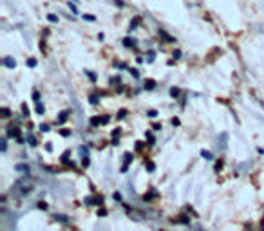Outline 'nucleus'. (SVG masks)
Segmentation results:
<instances>
[{"label":"nucleus","mask_w":264,"mask_h":231,"mask_svg":"<svg viewBox=\"0 0 264 231\" xmlns=\"http://www.w3.org/2000/svg\"><path fill=\"white\" fill-rule=\"evenodd\" d=\"M4 65L9 67V69H15V65H17V62H15V60H13L11 56H6V58H4Z\"/></svg>","instance_id":"nucleus-3"},{"label":"nucleus","mask_w":264,"mask_h":231,"mask_svg":"<svg viewBox=\"0 0 264 231\" xmlns=\"http://www.w3.org/2000/svg\"><path fill=\"white\" fill-rule=\"evenodd\" d=\"M224 141H226V136L222 134V136H221V148H224V147H226V145H224Z\"/></svg>","instance_id":"nucleus-15"},{"label":"nucleus","mask_w":264,"mask_h":231,"mask_svg":"<svg viewBox=\"0 0 264 231\" xmlns=\"http://www.w3.org/2000/svg\"><path fill=\"white\" fill-rule=\"evenodd\" d=\"M33 191V184H31L29 179H20L15 183V193L17 195H27Z\"/></svg>","instance_id":"nucleus-1"},{"label":"nucleus","mask_w":264,"mask_h":231,"mask_svg":"<svg viewBox=\"0 0 264 231\" xmlns=\"http://www.w3.org/2000/svg\"><path fill=\"white\" fill-rule=\"evenodd\" d=\"M67 118H69V112L67 110H64V112H60V118H58V123H66L67 121Z\"/></svg>","instance_id":"nucleus-5"},{"label":"nucleus","mask_w":264,"mask_h":231,"mask_svg":"<svg viewBox=\"0 0 264 231\" xmlns=\"http://www.w3.org/2000/svg\"><path fill=\"white\" fill-rule=\"evenodd\" d=\"M89 163H90L89 157H84V166H89Z\"/></svg>","instance_id":"nucleus-21"},{"label":"nucleus","mask_w":264,"mask_h":231,"mask_svg":"<svg viewBox=\"0 0 264 231\" xmlns=\"http://www.w3.org/2000/svg\"><path fill=\"white\" fill-rule=\"evenodd\" d=\"M0 114H2V118H9V110H7V108H2Z\"/></svg>","instance_id":"nucleus-12"},{"label":"nucleus","mask_w":264,"mask_h":231,"mask_svg":"<svg viewBox=\"0 0 264 231\" xmlns=\"http://www.w3.org/2000/svg\"><path fill=\"white\" fill-rule=\"evenodd\" d=\"M123 159H125V166L121 168V172H127V165L132 161V154H125V157H123Z\"/></svg>","instance_id":"nucleus-6"},{"label":"nucleus","mask_w":264,"mask_h":231,"mask_svg":"<svg viewBox=\"0 0 264 231\" xmlns=\"http://www.w3.org/2000/svg\"><path fill=\"white\" fill-rule=\"evenodd\" d=\"M7 130H9V132H7V136H9V137H18V136H20L18 128H17V126H13V125L9 126V128H7Z\"/></svg>","instance_id":"nucleus-4"},{"label":"nucleus","mask_w":264,"mask_h":231,"mask_svg":"<svg viewBox=\"0 0 264 231\" xmlns=\"http://www.w3.org/2000/svg\"><path fill=\"white\" fill-rule=\"evenodd\" d=\"M147 170L152 172V170H154V163H147Z\"/></svg>","instance_id":"nucleus-17"},{"label":"nucleus","mask_w":264,"mask_h":231,"mask_svg":"<svg viewBox=\"0 0 264 231\" xmlns=\"http://www.w3.org/2000/svg\"><path fill=\"white\" fill-rule=\"evenodd\" d=\"M201 155H203L204 159H212V154L208 152V150H203V152H201Z\"/></svg>","instance_id":"nucleus-9"},{"label":"nucleus","mask_w":264,"mask_h":231,"mask_svg":"<svg viewBox=\"0 0 264 231\" xmlns=\"http://www.w3.org/2000/svg\"><path fill=\"white\" fill-rule=\"evenodd\" d=\"M49 20H51V22H56V20H58V18H56V17H54V15H49Z\"/></svg>","instance_id":"nucleus-19"},{"label":"nucleus","mask_w":264,"mask_h":231,"mask_svg":"<svg viewBox=\"0 0 264 231\" xmlns=\"http://www.w3.org/2000/svg\"><path fill=\"white\" fill-rule=\"evenodd\" d=\"M123 43H125L127 47H131V45H134V40H129V38H127V40L123 42Z\"/></svg>","instance_id":"nucleus-13"},{"label":"nucleus","mask_w":264,"mask_h":231,"mask_svg":"<svg viewBox=\"0 0 264 231\" xmlns=\"http://www.w3.org/2000/svg\"><path fill=\"white\" fill-rule=\"evenodd\" d=\"M170 94H172V96H177V94H179V90H177V89H172V90H170Z\"/></svg>","instance_id":"nucleus-20"},{"label":"nucleus","mask_w":264,"mask_h":231,"mask_svg":"<svg viewBox=\"0 0 264 231\" xmlns=\"http://www.w3.org/2000/svg\"><path fill=\"white\" fill-rule=\"evenodd\" d=\"M17 172H25V173H29V166H27V165H17Z\"/></svg>","instance_id":"nucleus-7"},{"label":"nucleus","mask_w":264,"mask_h":231,"mask_svg":"<svg viewBox=\"0 0 264 231\" xmlns=\"http://www.w3.org/2000/svg\"><path fill=\"white\" fill-rule=\"evenodd\" d=\"M27 65H29V67H35L36 62H35V60H27Z\"/></svg>","instance_id":"nucleus-18"},{"label":"nucleus","mask_w":264,"mask_h":231,"mask_svg":"<svg viewBox=\"0 0 264 231\" xmlns=\"http://www.w3.org/2000/svg\"><path fill=\"white\" fill-rule=\"evenodd\" d=\"M6 148H7L6 139H2V141H0V150H2V152H6Z\"/></svg>","instance_id":"nucleus-11"},{"label":"nucleus","mask_w":264,"mask_h":231,"mask_svg":"<svg viewBox=\"0 0 264 231\" xmlns=\"http://www.w3.org/2000/svg\"><path fill=\"white\" fill-rule=\"evenodd\" d=\"M105 123H109V116H105V118H92L90 119V125H105Z\"/></svg>","instance_id":"nucleus-2"},{"label":"nucleus","mask_w":264,"mask_h":231,"mask_svg":"<svg viewBox=\"0 0 264 231\" xmlns=\"http://www.w3.org/2000/svg\"><path fill=\"white\" fill-rule=\"evenodd\" d=\"M36 112L44 114V105H42V103H36Z\"/></svg>","instance_id":"nucleus-10"},{"label":"nucleus","mask_w":264,"mask_h":231,"mask_svg":"<svg viewBox=\"0 0 264 231\" xmlns=\"http://www.w3.org/2000/svg\"><path fill=\"white\" fill-rule=\"evenodd\" d=\"M40 130H44V132H49V125H40Z\"/></svg>","instance_id":"nucleus-14"},{"label":"nucleus","mask_w":264,"mask_h":231,"mask_svg":"<svg viewBox=\"0 0 264 231\" xmlns=\"http://www.w3.org/2000/svg\"><path fill=\"white\" fill-rule=\"evenodd\" d=\"M154 87H156V82H152V80H147V82H145V89L152 90Z\"/></svg>","instance_id":"nucleus-8"},{"label":"nucleus","mask_w":264,"mask_h":231,"mask_svg":"<svg viewBox=\"0 0 264 231\" xmlns=\"http://www.w3.org/2000/svg\"><path fill=\"white\" fill-rule=\"evenodd\" d=\"M27 141L31 143V145H33V147H35V143H36V139L33 136H27Z\"/></svg>","instance_id":"nucleus-16"},{"label":"nucleus","mask_w":264,"mask_h":231,"mask_svg":"<svg viewBox=\"0 0 264 231\" xmlns=\"http://www.w3.org/2000/svg\"><path fill=\"white\" fill-rule=\"evenodd\" d=\"M112 136H114V137H118V136H120V128H116V130L112 132Z\"/></svg>","instance_id":"nucleus-22"}]
</instances>
